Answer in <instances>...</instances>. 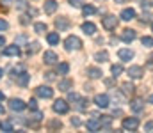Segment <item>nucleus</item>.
<instances>
[{"label":"nucleus","instance_id":"obj_1","mask_svg":"<svg viewBox=\"0 0 153 133\" xmlns=\"http://www.w3.org/2000/svg\"><path fill=\"white\" fill-rule=\"evenodd\" d=\"M102 25L107 30H114L116 27H117V18H116L114 14H107L105 18H102Z\"/></svg>","mask_w":153,"mask_h":133},{"label":"nucleus","instance_id":"obj_2","mask_svg":"<svg viewBox=\"0 0 153 133\" xmlns=\"http://www.w3.org/2000/svg\"><path fill=\"white\" fill-rule=\"evenodd\" d=\"M64 46H66V50H80L82 48V41L76 36H70V37H66Z\"/></svg>","mask_w":153,"mask_h":133},{"label":"nucleus","instance_id":"obj_3","mask_svg":"<svg viewBox=\"0 0 153 133\" xmlns=\"http://www.w3.org/2000/svg\"><path fill=\"white\" fill-rule=\"evenodd\" d=\"M137 126H139V119L137 117H126V119H123V128L125 130L134 132V130H137Z\"/></svg>","mask_w":153,"mask_h":133},{"label":"nucleus","instance_id":"obj_4","mask_svg":"<svg viewBox=\"0 0 153 133\" xmlns=\"http://www.w3.org/2000/svg\"><path fill=\"white\" fill-rule=\"evenodd\" d=\"M70 110V107H68V103L64 101V99H57L55 103H53V112L55 114H66Z\"/></svg>","mask_w":153,"mask_h":133},{"label":"nucleus","instance_id":"obj_5","mask_svg":"<svg viewBox=\"0 0 153 133\" xmlns=\"http://www.w3.org/2000/svg\"><path fill=\"white\" fill-rule=\"evenodd\" d=\"M14 78H16V84H18V85L25 87V85L29 84V80H30V75H29L27 71H20L18 75H14Z\"/></svg>","mask_w":153,"mask_h":133},{"label":"nucleus","instance_id":"obj_6","mask_svg":"<svg viewBox=\"0 0 153 133\" xmlns=\"http://www.w3.org/2000/svg\"><path fill=\"white\" fill-rule=\"evenodd\" d=\"M25 107H27V105H25V101H22V99H18V98H14V99H11V101H9V108H11V110H14V112H22Z\"/></svg>","mask_w":153,"mask_h":133},{"label":"nucleus","instance_id":"obj_7","mask_svg":"<svg viewBox=\"0 0 153 133\" xmlns=\"http://www.w3.org/2000/svg\"><path fill=\"white\" fill-rule=\"evenodd\" d=\"M85 128L89 130V132H98V130H102V123H100V119H96V117H93V119H89L87 123H85Z\"/></svg>","mask_w":153,"mask_h":133},{"label":"nucleus","instance_id":"obj_8","mask_svg":"<svg viewBox=\"0 0 153 133\" xmlns=\"http://www.w3.org/2000/svg\"><path fill=\"white\" fill-rule=\"evenodd\" d=\"M36 94H38L39 98H52L53 96V89H50V87H46V85H41V87L36 89Z\"/></svg>","mask_w":153,"mask_h":133},{"label":"nucleus","instance_id":"obj_9","mask_svg":"<svg viewBox=\"0 0 153 133\" xmlns=\"http://www.w3.org/2000/svg\"><path fill=\"white\" fill-rule=\"evenodd\" d=\"M94 103L100 108H107L109 107V96L107 94H98V96H94Z\"/></svg>","mask_w":153,"mask_h":133},{"label":"nucleus","instance_id":"obj_10","mask_svg":"<svg viewBox=\"0 0 153 133\" xmlns=\"http://www.w3.org/2000/svg\"><path fill=\"white\" fill-rule=\"evenodd\" d=\"M126 73H128L130 78H141L143 76V68L141 66H130Z\"/></svg>","mask_w":153,"mask_h":133},{"label":"nucleus","instance_id":"obj_11","mask_svg":"<svg viewBox=\"0 0 153 133\" xmlns=\"http://www.w3.org/2000/svg\"><path fill=\"white\" fill-rule=\"evenodd\" d=\"M4 55H7V57H18L20 55V48H18V44L14 43L13 46H7V48H4V51H2Z\"/></svg>","mask_w":153,"mask_h":133},{"label":"nucleus","instance_id":"obj_12","mask_svg":"<svg viewBox=\"0 0 153 133\" xmlns=\"http://www.w3.org/2000/svg\"><path fill=\"white\" fill-rule=\"evenodd\" d=\"M134 18H135V11H134L132 7L121 11V20H123V21H132Z\"/></svg>","mask_w":153,"mask_h":133},{"label":"nucleus","instance_id":"obj_13","mask_svg":"<svg viewBox=\"0 0 153 133\" xmlns=\"http://www.w3.org/2000/svg\"><path fill=\"white\" fill-rule=\"evenodd\" d=\"M121 39H123L125 43H132V41L135 39V30H132V29H125L123 34H121Z\"/></svg>","mask_w":153,"mask_h":133},{"label":"nucleus","instance_id":"obj_14","mask_svg":"<svg viewBox=\"0 0 153 133\" xmlns=\"http://www.w3.org/2000/svg\"><path fill=\"white\" fill-rule=\"evenodd\" d=\"M130 110L135 112V114L143 112V110H144V103H143V99H134V101H130Z\"/></svg>","mask_w":153,"mask_h":133},{"label":"nucleus","instance_id":"obj_15","mask_svg":"<svg viewBox=\"0 0 153 133\" xmlns=\"http://www.w3.org/2000/svg\"><path fill=\"white\" fill-rule=\"evenodd\" d=\"M117 55H119L121 60H132V59H134V51L128 50V48H121V50L117 51Z\"/></svg>","mask_w":153,"mask_h":133},{"label":"nucleus","instance_id":"obj_16","mask_svg":"<svg viewBox=\"0 0 153 133\" xmlns=\"http://www.w3.org/2000/svg\"><path fill=\"white\" fill-rule=\"evenodd\" d=\"M43 60H45V64L52 66V64H55L59 59H57V55H55L53 51H45V55H43Z\"/></svg>","mask_w":153,"mask_h":133},{"label":"nucleus","instance_id":"obj_17","mask_svg":"<svg viewBox=\"0 0 153 133\" xmlns=\"http://www.w3.org/2000/svg\"><path fill=\"white\" fill-rule=\"evenodd\" d=\"M57 11V2L55 0H46L45 2V12L46 14H53Z\"/></svg>","mask_w":153,"mask_h":133},{"label":"nucleus","instance_id":"obj_18","mask_svg":"<svg viewBox=\"0 0 153 133\" xmlns=\"http://www.w3.org/2000/svg\"><path fill=\"white\" fill-rule=\"evenodd\" d=\"M55 27H57L59 32H62V30H66V29L70 27V21H68L66 18H57V20H55Z\"/></svg>","mask_w":153,"mask_h":133},{"label":"nucleus","instance_id":"obj_19","mask_svg":"<svg viewBox=\"0 0 153 133\" xmlns=\"http://www.w3.org/2000/svg\"><path fill=\"white\" fill-rule=\"evenodd\" d=\"M82 30H84L87 36H93V34L96 32V27H94V23H91V21H85V23H82Z\"/></svg>","mask_w":153,"mask_h":133},{"label":"nucleus","instance_id":"obj_20","mask_svg":"<svg viewBox=\"0 0 153 133\" xmlns=\"http://www.w3.org/2000/svg\"><path fill=\"white\" fill-rule=\"evenodd\" d=\"M71 87H73V82H71L70 78H66V80H61V82H59V90H70Z\"/></svg>","mask_w":153,"mask_h":133},{"label":"nucleus","instance_id":"obj_21","mask_svg":"<svg viewBox=\"0 0 153 133\" xmlns=\"http://www.w3.org/2000/svg\"><path fill=\"white\" fill-rule=\"evenodd\" d=\"M0 130L5 132V133H13L14 132V128H13V124H11L9 121H2V123H0Z\"/></svg>","mask_w":153,"mask_h":133},{"label":"nucleus","instance_id":"obj_22","mask_svg":"<svg viewBox=\"0 0 153 133\" xmlns=\"http://www.w3.org/2000/svg\"><path fill=\"white\" fill-rule=\"evenodd\" d=\"M46 41L50 44H59V32H50L46 36Z\"/></svg>","mask_w":153,"mask_h":133},{"label":"nucleus","instance_id":"obj_23","mask_svg":"<svg viewBox=\"0 0 153 133\" xmlns=\"http://www.w3.org/2000/svg\"><path fill=\"white\" fill-rule=\"evenodd\" d=\"M75 108L76 110H85V108H87V101H85L84 98H78L75 101Z\"/></svg>","mask_w":153,"mask_h":133},{"label":"nucleus","instance_id":"obj_24","mask_svg":"<svg viewBox=\"0 0 153 133\" xmlns=\"http://www.w3.org/2000/svg\"><path fill=\"white\" fill-rule=\"evenodd\" d=\"M94 59H96V62H105V60H109V53L107 51H98L94 55Z\"/></svg>","mask_w":153,"mask_h":133},{"label":"nucleus","instance_id":"obj_25","mask_svg":"<svg viewBox=\"0 0 153 133\" xmlns=\"http://www.w3.org/2000/svg\"><path fill=\"white\" fill-rule=\"evenodd\" d=\"M87 75H89L91 78H100V76H102V71H100L98 68H89V69H87Z\"/></svg>","mask_w":153,"mask_h":133},{"label":"nucleus","instance_id":"obj_26","mask_svg":"<svg viewBox=\"0 0 153 133\" xmlns=\"http://www.w3.org/2000/svg\"><path fill=\"white\" fill-rule=\"evenodd\" d=\"M100 123H102V128H109L111 123H112V117H111V115H102Z\"/></svg>","mask_w":153,"mask_h":133},{"label":"nucleus","instance_id":"obj_27","mask_svg":"<svg viewBox=\"0 0 153 133\" xmlns=\"http://www.w3.org/2000/svg\"><path fill=\"white\" fill-rule=\"evenodd\" d=\"M82 12H84V16H91V14L96 12V9H94L93 5H84V7H82Z\"/></svg>","mask_w":153,"mask_h":133},{"label":"nucleus","instance_id":"obj_28","mask_svg":"<svg viewBox=\"0 0 153 133\" xmlns=\"http://www.w3.org/2000/svg\"><path fill=\"white\" fill-rule=\"evenodd\" d=\"M68 71H70V64L68 62H61L59 64V73L61 75H68Z\"/></svg>","mask_w":153,"mask_h":133},{"label":"nucleus","instance_id":"obj_29","mask_svg":"<svg viewBox=\"0 0 153 133\" xmlns=\"http://www.w3.org/2000/svg\"><path fill=\"white\" fill-rule=\"evenodd\" d=\"M111 71H112L114 76H119V75L123 73V66H121V64H114V66L111 68Z\"/></svg>","mask_w":153,"mask_h":133},{"label":"nucleus","instance_id":"obj_30","mask_svg":"<svg viewBox=\"0 0 153 133\" xmlns=\"http://www.w3.org/2000/svg\"><path fill=\"white\" fill-rule=\"evenodd\" d=\"M141 43H143V46H148V48H153V37H150V36H144V37L141 39Z\"/></svg>","mask_w":153,"mask_h":133},{"label":"nucleus","instance_id":"obj_31","mask_svg":"<svg viewBox=\"0 0 153 133\" xmlns=\"http://www.w3.org/2000/svg\"><path fill=\"white\" fill-rule=\"evenodd\" d=\"M34 30H36L38 34L46 32V23H36V25H34Z\"/></svg>","mask_w":153,"mask_h":133},{"label":"nucleus","instance_id":"obj_32","mask_svg":"<svg viewBox=\"0 0 153 133\" xmlns=\"http://www.w3.org/2000/svg\"><path fill=\"white\" fill-rule=\"evenodd\" d=\"M14 5H16V9H18V11L27 9V2H25V0H16V2H14Z\"/></svg>","mask_w":153,"mask_h":133},{"label":"nucleus","instance_id":"obj_33","mask_svg":"<svg viewBox=\"0 0 153 133\" xmlns=\"http://www.w3.org/2000/svg\"><path fill=\"white\" fill-rule=\"evenodd\" d=\"M121 87H123V92H125V94H132V92H134V85H132V84H123Z\"/></svg>","mask_w":153,"mask_h":133},{"label":"nucleus","instance_id":"obj_34","mask_svg":"<svg viewBox=\"0 0 153 133\" xmlns=\"http://www.w3.org/2000/svg\"><path fill=\"white\" fill-rule=\"evenodd\" d=\"M27 41H29V37L22 34V36H18V37H16V41H14V43H16V44H18V46H20V44H25V43H27Z\"/></svg>","mask_w":153,"mask_h":133},{"label":"nucleus","instance_id":"obj_35","mask_svg":"<svg viewBox=\"0 0 153 133\" xmlns=\"http://www.w3.org/2000/svg\"><path fill=\"white\" fill-rule=\"evenodd\" d=\"M29 108L36 112V110H38V101H36V99H30V101H29Z\"/></svg>","mask_w":153,"mask_h":133},{"label":"nucleus","instance_id":"obj_36","mask_svg":"<svg viewBox=\"0 0 153 133\" xmlns=\"http://www.w3.org/2000/svg\"><path fill=\"white\" fill-rule=\"evenodd\" d=\"M78 98H80V96H78L76 92H70V96H68V99H70L71 103H75L76 99H78Z\"/></svg>","mask_w":153,"mask_h":133},{"label":"nucleus","instance_id":"obj_37","mask_svg":"<svg viewBox=\"0 0 153 133\" xmlns=\"http://www.w3.org/2000/svg\"><path fill=\"white\" fill-rule=\"evenodd\" d=\"M45 78H46L48 82H52V80H55V75H53L52 71H48V73H45Z\"/></svg>","mask_w":153,"mask_h":133},{"label":"nucleus","instance_id":"obj_38","mask_svg":"<svg viewBox=\"0 0 153 133\" xmlns=\"http://www.w3.org/2000/svg\"><path fill=\"white\" fill-rule=\"evenodd\" d=\"M9 29V23L5 20H0V30H7Z\"/></svg>","mask_w":153,"mask_h":133},{"label":"nucleus","instance_id":"obj_39","mask_svg":"<svg viewBox=\"0 0 153 133\" xmlns=\"http://www.w3.org/2000/svg\"><path fill=\"white\" fill-rule=\"evenodd\" d=\"M82 2H84V0H70V5H73V7H80Z\"/></svg>","mask_w":153,"mask_h":133},{"label":"nucleus","instance_id":"obj_40","mask_svg":"<svg viewBox=\"0 0 153 133\" xmlns=\"http://www.w3.org/2000/svg\"><path fill=\"white\" fill-rule=\"evenodd\" d=\"M144 130H146V132H153V121H150V123H146Z\"/></svg>","mask_w":153,"mask_h":133},{"label":"nucleus","instance_id":"obj_41","mask_svg":"<svg viewBox=\"0 0 153 133\" xmlns=\"http://www.w3.org/2000/svg\"><path fill=\"white\" fill-rule=\"evenodd\" d=\"M71 124H73V126H78V124H80V121H78V119H73V117H71Z\"/></svg>","mask_w":153,"mask_h":133},{"label":"nucleus","instance_id":"obj_42","mask_svg":"<svg viewBox=\"0 0 153 133\" xmlns=\"http://www.w3.org/2000/svg\"><path fill=\"white\" fill-rule=\"evenodd\" d=\"M0 4H4V5H11L13 0H0Z\"/></svg>","mask_w":153,"mask_h":133},{"label":"nucleus","instance_id":"obj_43","mask_svg":"<svg viewBox=\"0 0 153 133\" xmlns=\"http://www.w3.org/2000/svg\"><path fill=\"white\" fill-rule=\"evenodd\" d=\"M52 126H53V128H61V121H59V123H57V121H53V123H52Z\"/></svg>","mask_w":153,"mask_h":133},{"label":"nucleus","instance_id":"obj_44","mask_svg":"<svg viewBox=\"0 0 153 133\" xmlns=\"http://www.w3.org/2000/svg\"><path fill=\"white\" fill-rule=\"evenodd\" d=\"M4 44H5V37H4V36H0V46H4Z\"/></svg>","mask_w":153,"mask_h":133},{"label":"nucleus","instance_id":"obj_45","mask_svg":"<svg viewBox=\"0 0 153 133\" xmlns=\"http://www.w3.org/2000/svg\"><path fill=\"white\" fill-rule=\"evenodd\" d=\"M4 114H5V108H4V107L0 105V115H4Z\"/></svg>","mask_w":153,"mask_h":133},{"label":"nucleus","instance_id":"obj_46","mask_svg":"<svg viewBox=\"0 0 153 133\" xmlns=\"http://www.w3.org/2000/svg\"><path fill=\"white\" fill-rule=\"evenodd\" d=\"M4 99H5V94H4V92H0V101H4Z\"/></svg>","mask_w":153,"mask_h":133},{"label":"nucleus","instance_id":"obj_47","mask_svg":"<svg viewBox=\"0 0 153 133\" xmlns=\"http://www.w3.org/2000/svg\"><path fill=\"white\" fill-rule=\"evenodd\" d=\"M116 4H125V2H126V0H114Z\"/></svg>","mask_w":153,"mask_h":133},{"label":"nucleus","instance_id":"obj_48","mask_svg":"<svg viewBox=\"0 0 153 133\" xmlns=\"http://www.w3.org/2000/svg\"><path fill=\"white\" fill-rule=\"evenodd\" d=\"M148 101H150V103H153V94L150 96V98H148Z\"/></svg>","mask_w":153,"mask_h":133},{"label":"nucleus","instance_id":"obj_49","mask_svg":"<svg viewBox=\"0 0 153 133\" xmlns=\"http://www.w3.org/2000/svg\"><path fill=\"white\" fill-rule=\"evenodd\" d=\"M2 75H4V71H2V68H0V78H2Z\"/></svg>","mask_w":153,"mask_h":133},{"label":"nucleus","instance_id":"obj_50","mask_svg":"<svg viewBox=\"0 0 153 133\" xmlns=\"http://www.w3.org/2000/svg\"><path fill=\"white\" fill-rule=\"evenodd\" d=\"M152 30H153V23H152Z\"/></svg>","mask_w":153,"mask_h":133}]
</instances>
